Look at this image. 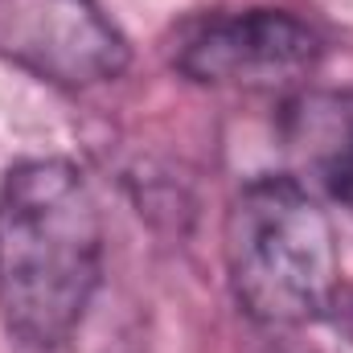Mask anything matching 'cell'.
I'll use <instances>...</instances> for the list:
<instances>
[{
	"mask_svg": "<svg viewBox=\"0 0 353 353\" xmlns=\"http://www.w3.org/2000/svg\"><path fill=\"white\" fill-rule=\"evenodd\" d=\"M103 275V214L70 161H25L0 185V316L17 345H70Z\"/></svg>",
	"mask_w": 353,
	"mask_h": 353,
	"instance_id": "1",
	"label": "cell"
},
{
	"mask_svg": "<svg viewBox=\"0 0 353 353\" xmlns=\"http://www.w3.org/2000/svg\"><path fill=\"white\" fill-rule=\"evenodd\" d=\"M226 275L247 316L308 325L329 312L341 279L337 234L296 176H259L226 210Z\"/></svg>",
	"mask_w": 353,
	"mask_h": 353,
	"instance_id": "2",
	"label": "cell"
},
{
	"mask_svg": "<svg viewBox=\"0 0 353 353\" xmlns=\"http://www.w3.org/2000/svg\"><path fill=\"white\" fill-rule=\"evenodd\" d=\"M321 33L283 8L201 12L169 41L173 66L205 87L288 90L321 66Z\"/></svg>",
	"mask_w": 353,
	"mask_h": 353,
	"instance_id": "3",
	"label": "cell"
},
{
	"mask_svg": "<svg viewBox=\"0 0 353 353\" xmlns=\"http://www.w3.org/2000/svg\"><path fill=\"white\" fill-rule=\"evenodd\" d=\"M0 58L54 87H94L132 62L99 0H0Z\"/></svg>",
	"mask_w": 353,
	"mask_h": 353,
	"instance_id": "4",
	"label": "cell"
},
{
	"mask_svg": "<svg viewBox=\"0 0 353 353\" xmlns=\"http://www.w3.org/2000/svg\"><path fill=\"white\" fill-rule=\"evenodd\" d=\"M288 144H296L300 161L321 173L333 189L353 165V99H304L292 107Z\"/></svg>",
	"mask_w": 353,
	"mask_h": 353,
	"instance_id": "5",
	"label": "cell"
},
{
	"mask_svg": "<svg viewBox=\"0 0 353 353\" xmlns=\"http://www.w3.org/2000/svg\"><path fill=\"white\" fill-rule=\"evenodd\" d=\"M337 193H341V197L350 201V210H353V165L345 169V176H341V185H337Z\"/></svg>",
	"mask_w": 353,
	"mask_h": 353,
	"instance_id": "6",
	"label": "cell"
}]
</instances>
